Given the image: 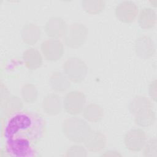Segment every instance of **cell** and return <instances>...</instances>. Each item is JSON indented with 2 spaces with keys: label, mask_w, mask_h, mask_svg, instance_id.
<instances>
[{
  "label": "cell",
  "mask_w": 157,
  "mask_h": 157,
  "mask_svg": "<svg viewBox=\"0 0 157 157\" xmlns=\"http://www.w3.org/2000/svg\"><path fill=\"white\" fill-rule=\"evenodd\" d=\"M46 131V123L37 112L23 110L10 115L4 126L6 142L34 147L41 141Z\"/></svg>",
  "instance_id": "obj_1"
},
{
  "label": "cell",
  "mask_w": 157,
  "mask_h": 157,
  "mask_svg": "<svg viewBox=\"0 0 157 157\" xmlns=\"http://www.w3.org/2000/svg\"><path fill=\"white\" fill-rule=\"evenodd\" d=\"M91 131L89 124L83 119L74 117L65 119L62 123V131L69 140L82 143Z\"/></svg>",
  "instance_id": "obj_2"
},
{
  "label": "cell",
  "mask_w": 157,
  "mask_h": 157,
  "mask_svg": "<svg viewBox=\"0 0 157 157\" xmlns=\"http://www.w3.org/2000/svg\"><path fill=\"white\" fill-rule=\"evenodd\" d=\"M63 69L69 80L75 83L83 82L88 74L86 64L78 57L67 59L63 64Z\"/></svg>",
  "instance_id": "obj_3"
},
{
  "label": "cell",
  "mask_w": 157,
  "mask_h": 157,
  "mask_svg": "<svg viewBox=\"0 0 157 157\" xmlns=\"http://www.w3.org/2000/svg\"><path fill=\"white\" fill-rule=\"evenodd\" d=\"M88 28L83 23L75 22L71 23L66 29L63 36L64 44L70 48H78L86 41Z\"/></svg>",
  "instance_id": "obj_4"
},
{
  "label": "cell",
  "mask_w": 157,
  "mask_h": 157,
  "mask_svg": "<svg viewBox=\"0 0 157 157\" xmlns=\"http://www.w3.org/2000/svg\"><path fill=\"white\" fill-rule=\"evenodd\" d=\"M86 103L84 93L78 90H73L67 93L63 100L64 110L71 115H77L81 113Z\"/></svg>",
  "instance_id": "obj_5"
},
{
  "label": "cell",
  "mask_w": 157,
  "mask_h": 157,
  "mask_svg": "<svg viewBox=\"0 0 157 157\" xmlns=\"http://www.w3.org/2000/svg\"><path fill=\"white\" fill-rule=\"evenodd\" d=\"M147 141V134L140 128H134L128 131L124 137L126 148L129 151L137 152L143 150Z\"/></svg>",
  "instance_id": "obj_6"
},
{
  "label": "cell",
  "mask_w": 157,
  "mask_h": 157,
  "mask_svg": "<svg viewBox=\"0 0 157 157\" xmlns=\"http://www.w3.org/2000/svg\"><path fill=\"white\" fill-rule=\"evenodd\" d=\"M40 49L44 58L50 61L59 60L63 55L64 49L61 41L56 39H49L43 41Z\"/></svg>",
  "instance_id": "obj_7"
},
{
  "label": "cell",
  "mask_w": 157,
  "mask_h": 157,
  "mask_svg": "<svg viewBox=\"0 0 157 157\" xmlns=\"http://www.w3.org/2000/svg\"><path fill=\"white\" fill-rule=\"evenodd\" d=\"M139 12L138 7L131 1H123L117 4L115 9L116 18L124 23H131L134 21Z\"/></svg>",
  "instance_id": "obj_8"
},
{
  "label": "cell",
  "mask_w": 157,
  "mask_h": 157,
  "mask_svg": "<svg viewBox=\"0 0 157 157\" xmlns=\"http://www.w3.org/2000/svg\"><path fill=\"white\" fill-rule=\"evenodd\" d=\"M136 55L140 58L147 59L151 58L155 52V45L152 39L146 35L137 38L134 44Z\"/></svg>",
  "instance_id": "obj_9"
},
{
  "label": "cell",
  "mask_w": 157,
  "mask_h": 157,
  "mask_svg": "<svg viewBox=\"0 0 157 157\" xmlns=\"http://www.w3.org/2000/svg\"><path fill=\"white\" fill-rule=\"evenodd\" d=\"M67 28V24L63 18L59 17H53L47 21L44 28L48 37L58 39L64 36Z\"/></svg>",
  "instance_id": "obj_10"
},
{
  "label": "cell",
  "mask_w": 157,
  "mask_h": 157,
  "mask_svg": "<svg viewBox=\"0 0 157 157\" xmlns=\"http://www.w3.org/2000/svg\"><path fill=\"white\" fill-rule=\"evenodd\" d=\"M85 147L90 151L99 152L106 146L105 136L99 131H91L83 142Z\"/></svg>",
  "instance_id": "obj_11"
},
{
  "label": "cell",
  "mask_w": 157,
  "mask_h": 157,
  "mask_svg": "<svg viewBox=\"0 0 157 157\" xmlns=\"http://www.w3.org/2000/svg\"><path fill=\"white\" fill-rule=\"evenodd\" d=\"M41 30L40 27L33 23H27L23 26L21 37L24 43L29 45L36 44L40 38Z\"/></svg>",
  "instance_id": "obj_12"
},
{
  "label": "cell",
  "mask_w": 157,
  "mask_h": 157,
  "mask_svg": "<svg viewBox=\"0 0 157 157\" xmlns=\"http://www.w3.org/2000/svg\"><path fill=\"white\" fill-rule=\"evenodd\" d=\"M22 58L26 67L31 71L39 68L43 63L42 55L34 48H28L25 50L23 53Z\"/></svg>",
  "instance_id": "obj_13"
},
{
  "label": "cell",
  "mask_w": 157,
  "mask_h": 157,
  "mask_svg": "<svg viewBox=\"0 0 157 157\" xmlns=\"http://www.w3.org/2000/svg\"><path fill=\"white\" fill-rule=\"evenodd\" d=\"M42 106L47 114L50 115H58L61 112V98L55 93L48 94L44 98Z\"/></svg>",
  "instance_id": "obj_14"
},
{
  "label": "cell",
  "mask_w": 157,
  "mask_h": 157,
  "mask_svg": "<svg viewBox=\"0 0 157 157\" xmlns=\"http://www.w3.org/2000/svg\"><path fill=\"white\" fill-rule=\"evenodd\" d=\"M152 109L151 101L147 97L141 95L135 96L129 104V110L134 116Z\"/></svg>",
  "instance_id": "obj_15"
},
{
  "label": "cell",
  "mask_w": 157,
  "mask_h": 157,
  "mask_svg": "<svg viewBox=\"0 0 157 157\" xmlns=\"http://www.w3.org/2000/svg\"><path fill=\"white\" fill-rule=\"evenodd\" d=\"M139 26L144 29L153 28L156 23V14L155 11L150 7H144L139 12L138 17Z\"/></svg>",
  "instance_id": "obj_16"
},
{
  "label": "cell",
  "mask_w": 157,
  "mask_h": 157,
  "mask_svg": "<svg viewBox=\"0 0 157 157\" xmlns=\"http://www.w3.org/2000/svg\"><path fill=\"white\" fill-rule=\"evenodd\" d=\"M49 84L57 92H63L69 88L71 83L66 75L59 71L52 73L49 78Z\"/></svg>",
  "instance_id": "obj_17"
},
{
  "label": "cell",
  "mask_w": 157,
  "mask_h": 157,
  "mask_svg": "<svg viewBox=\"0 0 157 157\" xmlns=\"http://www.w3.org/2000/svg\"><path fill=\"white\" fill-rule=\"evenodd\" d=\"M4 102L1 103V113L5 117H10L15 112L21 110L23 107V102L18 96H12L6 99Z\"/></svg>",
  "instance_id": "obj_18"
},
{
  "label": "cell",
  "mask_w": 157,
  "mask_h": 157,
  "mask_svg": "<svg viewBox=\"0 0 157 157\" xmlns=\"http://www.w3.org/2000/svg\"><path fill=\"white\" fill-rule=\"evenodd\" d=\"M82 112L83 118L91 123L100 121L104 116L103 109L96 103H90L87 104Z\"/></svg>",
  "instance_id": "obj_19"
},
{
  "label": "cell",
  "mask_w": 157,
  "mask_h": 157,
  "mask_svg": "<svg viewBox=\"0 0 157 157\" xmlns=\"http://www.w3.org/2000/svg\"><path fill=\"white\" fill-rule=\"evenodd\" d=\"M156 120L155 112L150 109L134 116V121L137 125L142 128H147L155 123Z\"/></svg>",
  "instance_id": "obj_20"
},
{
  "label": "cell",
  "mask_w": 157,
  "mask_h": 157,
  "mask_svg": "<svg viewBox=\"0 0 157 157\" xmlns=\"http://www.w3.org/2000/svg\"><path fill=\"white\" fill-rule=\"evenodd\" d=\"M105 6V2L102 0H83L82 7L87 13L96 15L103 11Z\"/></svg>",
  "instance_id": "obj_21"
},
{
  "label": "cell",
  "mask_w": 157,
  "mask_h": 157,
  "mask_svg": "<svg viewBox=\"0 0 157 157\" xmlns=\"http://www.w3.org/2000/svg\"><path fill=\"white\" fill-rule=\"evenodd\" d=\"M22 99L26 103H34L38 97V91L36 87L32 83H25L21 88Z\"/></svg>",
  "instance_id": "obj_22"
},
{
  "label": "cell",
  "mask_w": 157,
  "mask_h": 157,
  "mask_svg": "<svg viewBox=\"0 0 157 157\" xmlns=\"http://www.w3.org/2000/svg\"><path fill=\"white\" fill-rule=\"evenodd\" d=\"M156 139L152 138L147 141L144 147V155L148 157L157 156V144Z\"/></svg>",
  "instance_id": "obj_23"
},
{
  "label": "cell",
  "mask_w": 157,
  "mask_h": 157,
  "mask_svg": "<svg viewBox=\"0 0 157 157\" xmlns=\"http://www.w3.org/2000/svg\"><path fill=\"white\" fill-rule=\"evenodd\" d=\"M66 156H86V151L85 148L79 145H74L71 146L66 151Z\"/></svg>",
  "instance_id": "obj_24"
},
{
  "label": "cell",
  "mask_w": 157,
  "mask_h": 157,
  "mask_svg": "<svg viewBox=\"0 0 157 157\" xmlns=\"http://www.w3.org/2000/svg\"><path fill=\"white\" fill-rule=\"evenodd\" d=\"M148 93L151 98L155 102L156 101V80L155 79L148 86Z\"/></svg>",
  "instance_id": "obj_25"
}]
</instances>
